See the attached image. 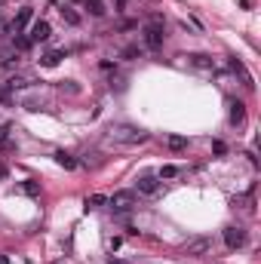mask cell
<instances>
[{"label": "cell", "instance_id": "1", "mask_svg": "<svg viewBox=\"0 0 261 264\" xmlns=\"http://www.w3.org/2000/svg\"><path fill=\"white\" fill-rule=\"evenodd\" d=\"M108 138L117 145H138V142H145L148 132L145 129H138V126H129V123H117V126L108 129Z\"/></svg>", "mask_w": 261, "mask_h": 264}, {"label": "cell", "instance_id": "12", "mask_svg": "<svg viewBox=\"0 0 261 264\" xmlns=\"http://www.w3.org/2000/svg\"><path fill=\"white\" fill-rule=\"evenodd\" d=\"M231 71H237V74L243 77V83H246V86H255V83H252V74L246 71V68H243V62H237V59H231Z\"/></svg>", "mask_w": 261, "mask_h": 264}, {"label": "cell", "instance_id": "6", "mask_svg": "<svg viewBox=\"0 0 261 264\" xmlns=\"http://www.w3.org/2000/svg\"><path fill=\"white\" fill-rule=\"evenodd\" d=\"M49 22L46 19H37V22H31V31H28V40L31 43H43V40H49Z\"/></svg>", "mask_w": 261, "mask_h": 264}, {"label": "cell", "instance_id": "14", "mask_svg": "<svg viewBox=\"0 0 261 264\" xmlns=\"http://www.w3.org/2000/svg\"><path fill=\"white\" fill-rule=\"evenodd\" d=\"M56 163H59L62 169H77V160H74L71 154H65V151H59V154H56Z\"/></svg>", "mask_w": 261, "mask_h": 264}, {"label": "cell", "instance_id": "17", "mask_svg": "<svg viewBox=\"0 0 261 264\" xmlns=\"http://www.w3.org/2000/svg\"><path fill=\"white\" fill-rule=\"evenodd\" d=\"M62 19H65L68 25H80V15H77L71 6H62Z\"/></svg>", "mask_w": 261, "mask_h": 264}, {"label": "cell", "instance_id": "24", "mask_svg": "<svg viewBox=\"0 0 261 264\" xmlns=\"http://www.w3.org/2000/svg\"><path fill=\"white\" fill-rule=\"evenodd\" d=\"M0 264H9V258H6V255H0Z\"/></svg>", "mask_w": 261, "mask_h": 264}, {"label": "cell", "instance_id": "11", "mask_svg": "<svg viewBox=\"0 0 261 264\" xmlns=\"http://www.w3.org/2000/svg\"><path fill=\"white\" fill-rule=\"evenodd\" d=\"M243 120H246V104L231 101V123H243Z\"/></svg>", "mask_w": 261, "mask_h": 264}, {"label": "cell", "instance_id": "22", "mask_svg": "<svg viewBox=\"0 0 261 264\" xmlns=\"http://www.w3.org/2000/svg\"><path fill=\"white\" fill-rule=\"evenodd\" d=\"M123 56H126V59H132V56H138V46H126V49H123Z\"/></svg>", "mask_w": 261, "mask_h": 264}, {"label": "cell", "instance_id": "2", "mask_svg": "<svg viewBox=\"0 0 261 264\" xmlns=\"http://www.w3.org/2000/svg\"><path fill=\"white\" fill-rule=\"evenodd\" d=\"M142 40L148 49H160L163 46V19L160 15H154V19L142 28Z\"/></svg>", "mask_w": 261, "mask_h": 264}, {"label": "cell", "instance_id": "9", "mask_svg": "<svg viewBox=\"0 0 261 264\" xmlns=\"http://www.w3.org/2000/svg\"><path fill=\"white\" fill-rule=\"evenodd\" d=\"M190 65H194V68H203V71H212V68H215L212 56H206V52H197V56H190Z\"/></svg>", "mask_w": 261, "mask_h": 264}, {"label": "cell", "instance_id": "8", "mask_svg": "<svg viewBox=\"0 0 261 264\" xmlns=\"http://www.w3.org/2000/svg\"><path fill=\"white\" fill-rule=\"evenodd\" d=\"M184 252H187V255H206V252H209V240H203V237H200V240H190V243L184 246Z\"/></svg>", "mask_w": 261, "mask_h": 264}, {"label": "cell", "instance_id": "16", "mask_svg": "<svg viewBox=\"0 0 261 264\" xmlns=\"http://www.w3.org/2000/svg\"><path fill=\"white\" fill-rule=\"evenodd\" d=\"M12 62H19V52H15V46H12V49H0V65H12Z\"/></svg>", "mask_w": 261, "mask_h": 264}, {"label": "cell", "instance_id": "3", "mask_svg": "<svg viewBox=\"0 0 261 264\" xmlns=\"http://www.w3.org/2000/svg\"><path fill=\"white\" fill-rule=\"evenodd\" d=\"M108 206L114 209V212H129V209L135 206V190H117L114 197H108Z\"/></svg>", "mask_w": 261, "mask_h": 264}, {"label": "cell", "instance_id": "15", "mask_svg": "<svg viewBox=\"0 0 261 264\" xmlns=\"http://www.w3.org/2000/svg\"><path fill=\"white\" fill-rule=\"evenodd\" d=\"M166 145H169L172 151H184V148H187V138H184V135H169Z\"/></svg>", "mask_w": 261, "mask_h": 264}, {"label": "cell", "instance_id": "20", "mask_svg": "<svg viewBox=\"0 0 261 264\" xmlns=\"http://www.w3.org/2000/svg\"><path fill=\"white\" fill-rule=\"evenodd\" d=\"M86 6L92 9V15H104V3H101V0H86Z\"/></svg>", "mask_w": 261, "mask_h": 264}, {"label": "cell", "instance_id": "23", "mask_svg": "<svg viewBox=\"0 0 261 264\" xmlns=\"http://www.w3.org/2000/svg\"><path fill=\"white\" fill-rule=\"evenodd\" d=\"M108 264H129V261H120V258H111Z\"/></svg>", "mask_w": 261, "mask_h": 264}, {"label": "cell", "instance_id": "7", "mask_svg": "<svg viewBox=\"0 0 261 264\" xmlns=\"http://www.w3.org/2000/svg\"><path fill=\"white\" fill-rule=\"evenodd\" d=\"M246 243V231L243 227H224V246L234 252V249H240V246Z\"/></svg>", "mask_w": 261, "mask_h": 264}, {"label": "cell", "instance_id": "21", "mask_svg": "<svg viewBox=\"0 0 261 264\" xmlns=\"http://www.w3.org/2000/svg\"><path fill=\"white\" fill-rule=\"evenodd\" d=\"M22 190L34 197V193H40V184H37V181H25V184H22Z\"/></svg>", "mask_w": 261, "mask_h": 264}, {"label": "cell", "instance_id": "26", "mask_svg": "<svg viewBox=\"0 0 261 264\" xmlns=\"http://www.w3.org/2000/svg\"><path fill=\"white\" fill-rule=\"evenodd\" d=\"M0 3H3V0H0Z\"/></svg>", "mask_w": 261, "mask_h": 264}, {"label": "cell", "instance_id": "5", "mask_svg": "<svg viewBox=\"0 0 261 264\" xmlns=\"http://www.w3.org/2000/svg\"><path fill=\"white\" fill-rule=\"evenodd\" d=\"M31 22H34V9H31V6H22L19 12H15V19L9 22V31H12V34H22Z\"/></svg>", "mask_w": 261, "mask_h": 264}, {"label": "cell", "instance_id": "25", "mask_svg": "<svg viewBox=\"0 0 261 264\" xmlns=\"http://www.w3.org/2000/svg\"><path fill=\"white\" fill-rule=\"evenodd\" d=\"M52 264H59V261H52Z\"/></svg>", "mask_w": 261, "mask_h": 264}, {"label": "cell", "instance_id": "10", "mask_svg": "<svg viewBox=\"0 0 261 264\" xmlns=\"http://www.w3.org/2000/svg\"><path fill=\"white\" fill-rule=\"evenodd\" d=\"M62 59H65V52H62V49H52V52H46V56L40 59V65H43V68H56Z\"/></svg>", "mask_w": 261, "mask_h": 264}, {"label": "cell", "instance_id": "13", "mask_svg": "<svg viewBox=\"0 0 261 264\" xmlns=\"http://www.w3.org/2000/svg\"><path fill=\"white\" fill-rule=\"evenodd\" d=\"M178 175H181V169H178V166H160L157 178H160V181H169V178H178Z\"/></svg>", "mask_w": 261, "mask_h": 264}, {"label": "cell", "instance_id": "18", "mask_svg": "<svg viewBox=\"0 0 261 264\" xmlns=\"http://www.w3.org/2000/svg\"><path fill=\"white\" fill-rule=\"evenodd\" d=\"M86 206H89V209H98V206H108V197H101V193H92V197H86Z\"/></svg>", "mask_w": 261, "mask_h": 264}, {"label": "cell", "instance_id": "4", "mask_svg": "<svg viewBox=\"0 0 261 264\" xmlns=\"http://www.w3.org/2000/svg\"><path fill=\"white\" fill-rule=\"evenodd\" d=\"M135 190L145 193V197H157V193H160V178H157V175H138Z\"/></svg>", "mask_w": 261, "mask_h": 264}, {"label": "cell", "instance_id": "19", "mask_svg": "<svg viewBox=\"0 0 261 264\" xmlns=\"http://www.w3.org/2000/svg\"><path fill=\"white\" fill-rule=\"evenodd\" d=\"M9 132H12V126H9V123H0V148H3V145L9 142Z\"/></svg>", "mask_w": 261, "mask_h": 264}]
</instances>
